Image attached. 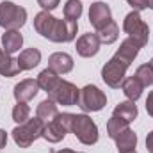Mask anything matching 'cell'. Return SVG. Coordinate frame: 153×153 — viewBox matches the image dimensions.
<instances>
[{
	"label": "cell",
	"instance_id": "obj_10",
	"mask_svg": "<svg viewBox=\"0 0 153 153\" xmlns=\"http://www.w3.org/2000/svg\"><path fill=\"white\" fill-rule=\"evenodd\" d=\"M100 38H98V34H91V32H87V34H82L80 38L76 39V53L80 55V57H94L98 52H100Z\"/></svg>",
	"mask_w": 153,
	"mask_h": 153
},
{
	"label": "cell",
	"instance_id": "obj_2",
	"mask_svg": "<svg viewBox=\"0 0 153 153\" xmlns=\"http://www.w3.org/2000/svg\"><path fill=\"white\" fill-rule=\"evenodd\" d=\"M34 29L43 38L53 43H70L76 38L78 22L73 20H59L52 16L48 11H41L34 16Z\"/></svg>",
	"mask_w": 153,
	"mask_h": 153
},
{
	"label": "cell",
	"instance_id": "obj_22",
	"mask_svg": "<svg viewBox=\"0 0 153 153\" xmlns=\"http://www.w3.org/2000/svg\"><path fill=\"white\" fill-rule=\"evenodd\" d=\"M128 125H130L128 121H125V119H121V117H117V116H112V117L107 121V134H109V137L116 141L125 130L130 128Z\"/></svg>",
	"mask_w": 153,
	"mask_h": 153
},
{
	"label": "cell",
	"instance_id": "obj_27",
	"mask_svg": "<svg viewBox=\"0 0 153 153\" xmlns=\"http://www.w3.org/2000/svg\"><path fill=\"white\" fill-rule=\"evenodd\" d=\"M59 2H61V0H38V4L43 7V11H48V13L53 11V9L59 5Z\"/></svg>",
	"mask_w": 153,
	"mask_h": 153
},
{
	"label": "cell",
	"instance_id": "obj_7",
	"mask_svg": "<svg viewBox=\"0 0 153 153\" xmlns=\"http://www.w3.org/2000/svg\"><path fill=\"white\" fill-rule=\"evenodd\" d=\"M76 105L84 112H98V111H102L107 105V96H105V93L100 87H96L93 84H87L85 87L80 89Z\"/></svg>",
	"mask_w": 153,
	"mask_h": 153
},
{
	"label": "cell",
	"instance_id": "obj_15",
	"mask_svg": "<svg viewBox=\"0 0 153 153\" xmlns=\"http://www.w3.org/2000/svg\"><path fill=\"white\" fill-rule=\"evenodd\" d=\"M39 62H41V52H39L38 48H27L18 57V66H20L22 71L34 70Z\"/></svg>",
	"mask_w": 153,
	"mask_h": 153
},
{
	"label": "cell",
	"instance_id": "obj_13",
	"mask_svg": "<svg viewBox=\"0 0 153 153\" xmlns=\"http://www.w3.org/2000/svg\"><path fill=\"white\" fill-rule=\"evenodd\" d=\"M48 68L57 75H66L73 70V57L64 52H55L48 57Z\"/></svg>",
	"mask_w": 153,
	"mask_h": 153
},
{
	"label": "cell",
	"instance_id": "obj_35",
	"mask_svg": "<svg viewBox=\"0 0 153 153\" xmlns=\"http://www.w3.org/2000/svg\"><path fill=\"white\" fill-rule=\"evenodd\" d=\"M150 66H152V68H153V59H152V62H150Z\"/></svg>",
	"mask_w": 153,
	"mask_h": 153
},
{
	"label": "cell",
	"instance_id": "obj_20",
	"mask_svg": "<svg viewBox=\"0 0 153 153\" xmlns=\"http://www.w3.org/2000/svg\"><path fill=\"white\" fill-rule=\"evenodd\" d=\"M96 34H98V38H100V43H103V45H112V43L117 41V38H119V27H117V23L112 20V22H109L103 29H100Z\"/></svg>",
	"mask_w": 153,
	"mask_h": 153
},
{
	"label": "cell",
	"instance_id": "obj_33",
	"mask_svg": "<svg viewBox=\"0 0 153 153\" xmlns=\"http://www.w3.org/2000/svg\"><path fill=\"white\" fill-rule=\"evenodd\" d=\"M117 153H137L135 150H128V152H117Z\"/></svg>",
	"mask_w": 153,
	"mask_h": 153
},
{
	"label": "cell",
	"instance_id": "obj_1",
	"mask_svg": "<svg viewBox=\"0 0 153 153\" xmlns=\"http://www.w3.org/2000/svg\"><path fill=\"white\" fill-rule=\"evenodd\" d=\"M139 50H141L139 43H135L132 38H126L125 41H121L117 52L109 59V62H105V66L102 68V78H103V82L109 87L117 89L123 84L126 70L130 68V64L137 57Z\"/></svg>",
	"mask_w": 153,
	"mask_h": 153
},
{
	"label": "cell",
	"instance_id": "obj_5",
	"mask_svg": "<svg viewBox=\"0 0 153 153\" xmlns=\"http://www.w3.org/2000/svg\"><path fill=\"white\" fill-rule=\"evenodd\" d=\"M71 132L85 146H93V144L98 143V126L87 114H75L73 125H71Z\"/></svg>",
	"mask_w": 153,
	"mask_h": 153
},
{
	"label": "cell",
	"instance_id": "obj_11",
	"mask_svg": "<svg viewBox=\"0 0 153 153\" xmlns=\"http://www.w3.org/2000/svg\"><path fill=\"white\" fill-rule=\"evenodd\" d=\"M66 134H68V128L62 125V121H61L59 114H57L55 119L45 123V128H43V139H46L48 143H52V144L61 143V141L66 137Z\"/></svg>",
	"mask_w": 153,
	"mask_h": 153
},
{
	"label": "cell",
	"instance_id": "obj_28",
	"mask_svg": "<svg viewBox=\"0 0 153 153\" xmlns=\"http://www.w3.org/2000/svg\"><path fill=\"white\" fill-rule=\"evenodd\" d=\"M128 5H132L134 11H143L148 7V0H126Z\"/></svg>",
	"mask_w": 153,
	"mask_h": 153
},
{
	"label": "cell",
	"instance_id": "obj_16",
	"mask_svg": "<svg viewBox=\"0 0 153 153\" xmlns=\"http://www.w3.org/2000/svg\"><path fill=\"white\" fill-rule=\"evenodd\" d=\"M121 89H123V93H125V96H126L128 100L135 102V100H139V98H141L144 85L137 80V76L134 75V76H128V78H125V80H123Z\"/></svg>",
	"mask_w": 153,
	"mask_h": 153
},
{
	"label": "cell",
	"instance_id": "obj_30",
	"mask_svg": "<svg viewBox=\"0 0 153 153\" xmlns=\"http://www.w3.org/2000/svg\"><path fill=\"white\" fill-rule=\"evenodd\" d=\"M146 150L150 153H153V130L148 134V137H146Z\"/></svg>",
	"mask_w": 153,
	"mask_h": 153
},
{
	"label": "cell",
	"instance_id": "obj_17",
	"mask_svg": "<svg viewBox=\"0 0 153 153\" xmlns=\"http://www.w3.org/2000/svg\"><path fill=\"white\" fill-rule=\"evenodd\" d=\"M2 45L5 48L7 53H14L22 48L23 45V36L20 34V30H5V34L2 36Z\"/></svg>",
	"mask_w": 153,
	"mask_h": 153
},
{
	"label": "cell",
	"instance_id": "obj_24",
	"mask_svg": "<svg viewBox=\"0 0 153 153\" xmlns=\"http://www.w3.org/2000/svg\"><path fill=\"white\" fill-rule=\"evenodd\" d=\"M82 11H84V7H82L80 0H68L64 5V18L78 22V18L82 16Z\"/></svg>",
	"mask_w": 153,
	"mask_h": 153
},
{
	"label": "cell",
	"instance_id": "obj_29",
	"mask_svg": "<svg viewBox=\"0 0 153 153\" xmlns=\"http://www.w3.org/2000/svg\"><path fill=\"white\" fill-rule=\"evenodd\" d=\"M146 112L153 117V91L148 94V98H146Z\"/></svg>",
	"mask_w": 153,
	"mask_h": 153
},
{
	"label": "cell",
	"instance_id": "obj_9",
	"mask_svg": "<svg viewBox=\"0 0 153 153\" xmlns=\"http://www.w3.org/2000/svg\"><path fill=\"white\" fill-rule=\"evenodd\" d=\"M109 22H112V11L105 2H94L91 4L89 9V23L96 29V32L100 29H103Z\"/></svg>",
	"mask_w": 153,
	"mask_h": 153
},
{
	"label": "cell",
	"instance_id": "obj_19",
	"mask_svg": "<svg viewBox=\"0 0 153 153\" xmlns=\"http://www.w3.org/2000/svg\"><path fill=\"white\" fill-rule=\"evenodd\" d=\"M112 116H117V117H121V119L132 123V121L137 117V105H135V102H132V100L121 102L119 105H116Z\"/></svg>",
	"mask_w": 153,
	"mask_h": 153
},
{
	"label": "cell",
	"instance_id": "obj_18",
	"mask_svg": "<svg viewBox=\"0 0 153 153\" xmlns=\"http://www.w3.org/2000/svg\"><path fill=\"white\" fill-rule=\"evenodd\" d=\"M57 114H59L57 103H55V102H52L50 98L43 100V102L38 105V109H36V116H38L43 123H48V121L55 119V117H57Z\"/></svg>",
	"mask_w": 153,
	"mask_h": 153
},
{
	"label": "cell",
	"instance_id": "obj_31",
	"mask_svg": "<svg viewBox=\"0 0 153 153\" xmlns=\"http://www.w3.org/2000/svg\"><path fill=\"white\" fill-rule=\"evenodd\" d=\"M5 144H7V132L0 128V150L5 148Z\"/></svg>",
	"mask_w": 153,
	"mask_h": 153
},
{
	"label": "cell",
	"instance_id": "obj_34",
	"mask_svg": "<svg viewBox=\"0 0 153 153\" xmlns=\"http://www.w3.org/2000/svg\"><path fill=\"white\" fill-rule=\"evenodd\" d=\"M148 7H152L153 9V0H148Z\"/></svg>",
	"mask_w": 153,
	"mask_h": 153
},
{
	"label": "cell",
	"instance_id": "obj_26",
	"mask_svg": "<svg viewBox=\"0 0 153 153\" xmlns=\"http://www.w3.org/2000/svg\"><path fill=\"white\" fill-rule=\"evenodd\" d=\"M135 76H137V80H139L144 87H148V85L153 84V68L150 64H141V66L137 68V71H135Z\"/></svg>",
	"mask_w": 153,
	"mask_h": 153
},
{
	"label": "cell",
	"instance_id": "obj_4",
	"mask_svg": "<svg viewBox=\"0 0 153 153\" xmlns=\"http://www.w3.org/2000/svg\"><path fill=\"white\" fill-rule=\"evenodd\" d=\"M27 22V11L14 2H0V27L5 30H18Z\"/></svg>",
	"mask_w": 153,
	"mask_h": 153
},
{
	"label": "cell",
	"instance_id": "obj_3",
	"mask_svg": "<svg viewBox=\"0 0 153 153\" xmlns=\"http://www.w3.org/2000/svg\"><path fill=\"white\" fill-rule=\"evenodd\" d=\"M43 128H45V123L36 117H29L25 123L18 125L11 134H13V139L16 143V146L20 148H29L34 141H38L39 137H43Z\"/></svg>",
	"mask_w": 153,
	"mask_h": 153
},
{
	"label": "cell",
	"instance_id": "obj_23",
	"mask_svg": "<svg viewBox=\"0 0 153 153\" xmlns=\"http://www.w3.org/2000/svg\"><path fill=\"white\" fill-rule=\"evenodd\" d=\"M38 85L39 89H43V91H50L55 84H57V80H59V75L53 71V70H50V68H46V70H43L41 73L38 75Z\"/></svg>",
	"mask_w": 153,
	"mask_h": 153
},
{
	"label": "cell",
	"instance_id": "obj_12",
	"mask_svg": "<svg viewBox=\"0 0 153 153\" xmlns=\"http://www.w3.org/2000/svg\"><path fill=\"white\" fill-rule=\"evenodd\" d=\"M38 93H39V85L38 80H34V78H25V80L18 82L14 85V91H13L16 102H25V103L29 100H32Z\"/></svg>",
	"mask_w": 153,
	"mask_h": 153
},
{
	"label": "cell",
	"instance_id": "obj_6",
	"mask_svg": "<svg viewBox=\"0 0 153 153\" xmlns=\"http://www.w3.org/2000/svg\"><path fill=\"white\" fill-rule=\"evenodd\" d=\"M123 30L128 34V38H132L135 43H139V46H146L148 39H150V27L144 23V20L141 18L139 11H132L125 16L123 22Z\"/></svg>",
	"mask_w": 153,
	"mask_h": 153
},
{
	"label": "cell",
	"instance_id": "obj_21",
	"mask_svg": "<svg viewBox=\"0 0 153 153\" xmlns=\"http://www.w3.org/2000/svg\"><path fill=\"white\" fill-rule=\"evenodd\" d=\"M116 146H117V152H128V150H135L137 146V135L134 130H125L117 139H116Z\"/></svg>",
	"mask_w": 153,
	"mask_h": 153
},
{
	"label": "cell",
	"instance_id": "obj_32",
	"mask_svg": "<svg viewBox=\"0 0 153 153\" xmlns=\"http://www.w3.org/2000/svg\"><path fill=\"white\" fill-rule=\"evenodd\" d=\"M55 153H78V152H73V150H59V152Z\"/></svg>",
	"mask_w": 153,
	"mask_h": 153
},
{
	"label": "cell",
	"instance_id": "obj_25",
	"mask_svg": "<svg viewBox=\"0 0 153 153\" xmlns=\"http://www.w3.org/2000/svg\"><path fill=\"white\" fill-rule=\"evenodd\" d=\"M29 116H30V107L25 102H18L14 105V109H13V121L22 125V123H25L29 119Z\"/></svg>",
	"mask_w": 153,
	"mask_h": 153
},
{
	"label": "cell",
	"instance_id": "obj_8",
	"mask_svg": "<svg viewBox=\"0 0 153 153\" xmlns=\"http://www.w3.org/2000/svg\"><path fill=\"white\" fill-rule=\"evenodd\" d=\"M78 94H80V89H76L75 84L62 80V78H59L57 84L48 91V98L52 102H55L57 105H66V107L78 103Z\"/></svg>",
	"mask_w": 153,
	"mask_h": 153
},
{
	"label": "cell",
	"instance_id": "obj_14",
	"mask_svg": "<svg viewBox=\"0 0 153 153\" xmlns=\"http://www.w3.org/2000/svg\"><path fill=\"white\" fill-rule=\"evenodd\" d=\"M20 66H18V59H13L11 53H7L4 48H0V75L2 76H16L20 73Z\"/></svg>",
	"mask_w": 153,
	"mask_h": 153
}]
</instances>
